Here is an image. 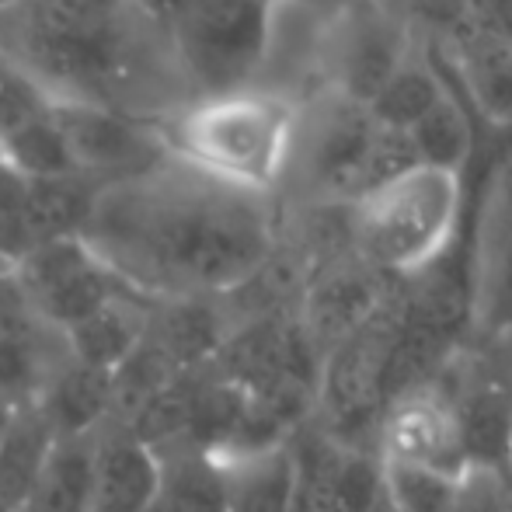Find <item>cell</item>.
Instances as JSON below:
<instances>
[{
  "mask_svg": "<svg viewBox=\"0 0 512 512\" xmlns=\"http://www.w3.org/2000/svg\"><path fill=\"white\" fill-rule=\"evenodd\" d=\"M506 481H509V512H512V478L506 474Z\"/></svg>",
  "mask_w": 512,
  "mask_h": 512,
  "instance_id": "30",
  "label": "cell"
},
{
  "mask_svg": "<svg viewBox=\"0 0 512 512\" xmlns=\"http://www.w3.org/2000/svg\"><path fill=\"white\" fill-rule=\"evenodd\" d=\"M405 136L422 168L453 171V175H460V164L467 161V150H471V129L450 95L439 98Z\"/></svg>",
  "mask_w": 512,
  "mask_h": 512,
  "instance_id": "21",
  "label": "cell"
},
{
  "mask_svg": "<svg viewBox=\"0 0 512 512\" xmlns=\"http://www.w3.org/2000/svg\"><path fill=\"white\" fill-rule=\"evenodd\" d=\"M168 32L192 102L237 95L272 53V0H178Z\"/></svg>",
  "mask_w": 512,
  "mask_h": 512,
  "instance_id": "5",
  "label": "cell"
},
{
  "mask_svg": "<svg viewBox=\"0 0 512 512\" xmlns=\"http://www.w3.org/2000/svg\"><path fill=\"white\" fill-rule=\"evenodd\" d=\"M150 307H154V300L140 297V293H119L112 304H105L88 321L63 331V349H67V356L74 363L112 373L140 345V338L147 335Z\"/></svg>",
  "mask_w": 512,
  "mask_h": 512,
  "instance_id": "15",
  "label": "cell"
},
{
  "mask_svg": "<svg viewBox=\"0 0 512 512\" xmlns=\"http://www.w3.org/2000/svg\"><path fill=\"white\" fill-rule=\"evenodd\" d=\"M377 457L460 481L471 467L457 415L436 387H418L384 408L377 425Z\"/></svg>",
  "mask_w": 512,
  "mask_h": 512,
  "instance_id": "9",
  "label": "cell"
},
{
  "mask_svg": "<svg viewBox=\"0 0 512 512\" xmlns=\"http://www.w3.org/2000/svg\"><path fill=\"white\" fill-rule=\"evenodd\" d=\"M49 108H53V102H46L18 70H11L0 60V143L46 119Z\"/></svg>",
  "mask_w": 512,
  "mask_h": 512,
  "instance_id": "24",
  "label": "cell"
},
{
  "mask_svg": "<svg viewBox=\"0 0 512 512\" xmlns=\"http://www.w3.org/2000/svg\"><path fill=\"white\" fill-rule=\"evenodd\" d=\"M35 408L56 439L98 436L112 418V373L74 363L63 349V359L53 366Z\"/></svg>",
  "mask_w": 512,
  "mask_h": 512,
  "instance_id": "12",
  "label": "cell"
},
{
  "mask_svg": "<svg viewBox=\"0 0 512 512\" xmlns=\"http://www.w3.org/2000/svg\"><path fill=\"white\" fill-rule=\"evenodd\" d=\"M446 512H509V481L502 471L467 467L464 478L453 485Z\"/></svg>",
  "mask_w": 512,
  "mask_h": 512,
  "instance_id": "25",
  "label": "cell"
},
{
  "mask_svg": "<svg viewBox=\"0 0 512 512\" xmlns=\"http://www.w3.org/2000/svg\"><path fill=\"white\" fill-rule=\"evenodd\" d=\"M467 293H471V335H467V345H478V349H509L512 345V161L502 164L492 189H488Z\"/></svg>",
  "mask_w": 512,
  "mask_h": 512,
  "instance_id": "8",
  "label": "cell"
},
{
  "mask_svg": "<svg viewBox=\"0 0 512 512\" xmlns=\"http://www.w3.org/2000/svg\"><path fill=\"white\" fill-rule=\"evenodd\" d=\"M18 4H28V0H0V11H7V7H18Z\"/></svg>",
  "mask_w": 512,
  "mask_h": 512,
  "instance_id": "29",
  "label": "cell"
},
{
  "mask_svg": "<svg viewBox=\"0 0 512 512\" xmlns=\"http://www.w3.org/2000/svg\"><path fill=\"white\" fill-rule=\"evenodd\" d=\"M95 485V436L56 439L25 512H88Z\"/></svg>",
  "mask_w": 512,
  "mask_h": 512,
  "instance_id": "19",
  "label": "cell"
},
{
  "mask_svg": "<svg viewBox=\"0 0 512 512\" xmlns=\"http://www.w3.org/2000/svg\"><path fill=\"white\" fill-rule=\"evenodd\" d=\"M384 492L391 499V506L398 512H446L453 499V485L457 481L439 478L429 471H415V467H398L384 464Z\"/></svg>",
  "mask_w": 512,
  "mask_h": 512,
  "instance_id": "23",
  "label": "cell"
},
{
  "mask_svg": "<svg viewBox=\"0 0 512 512\" xmlns=\"http://www.w3.org/2000/svg\"><path fill=\"white\" fill-rule=\"evenodd\" d=\"M56 436L35 405L14 408L0 429V512H25Z\"/></svg>",
  "mask_w": 512,
  "mask_h": 512,
  "instance_id": "18",
  "label": "cell"
},
{
  "mask_svg": "<svg viewBox=\"0 0 512 512\" xmlns=\"http://www.w3.org/2000/svg\"><path fill=\"white\" fill-rule=\"evenodd\" d=\"M147 4L154 7V11L161 14L164 21H168V18H171V11H175V7H178V0H147Z\"/></svg>",
  "mask_w": 512,
  "mask_h": 512,
  "instance_id": "27",
  "label": "cell"
},
{
  "mask_svg": "<svg viewBox=\"0 0 512 512\" xmlns=\"http://www.w3.org/2000/svg\"><path fill=\"white\" fill-rule=\"evenodd\" d=\"M220 464L227 485L223 512H297L300 471L290 443L251 457H227Z\"/></svg>",
  "mask_w": 512,
  "mask_h": 512,
  "instance_id": "16",
  "label": "cell"
},
{
  "mask_svg": "<svg viewBox=\"0 0 512 512\" xmlns=\"http://www.w3.org/2000/svg\"><path fill=\"white\" fill-rule=\"evenodd\" d=\"M405 279H391L366 265L356 255H342L335 262L321 265L314 276L307 279L304 293H300L297 317L304 324L307 338L317 345V352H328L342 342L345 335L366 324L380 307L391 300V293Z\"/></svg>",
  "mask_w": 512,
  "mask_h": 512,
  "instance_id": "10",
  "label": "cell"
},
{
  "mask_svg": "<svg viewBox=\"0 0 512 512\" xmlns=\"http://www.w3.org/2000/svg\"><path fill=\"white\" fill-rule=\"evenodd\" d=\"M81 237L147 300H223L279 248L269 196L209 178L175 154L98 185Z\"/></svg>",
  "mask_w": 512,
  "mask_h": 512,
  "instance_id": "1",
  "label": "cell"
},
{
  "mask_svg": "<svg viewBox=\"0 0 512 512\" xmlns=\"http://www.w3.org/2000/svg\"><path fill=\"white\" fill-rule=\"evenodd\" d=\"M509 349H512V345H509ZM502 352H506V349H502ZM509 359V366H512V356H506Z\"/></svg>",
  "mask_w": 512,
  "mask_h": 512,
  "instance_id": "31",
  "label": "cell"
},
{
  "mask_svg": "<svg viewBox=\"0 0 512 512\" xmlns=\"http://www.w3.org/2000/svg\"><path fill=\"white\" fill-rule=\"evenodd\" d=\"M223 464L196 446H168L157 453V492L147 512H223Z\"/></svg>",
  "mask_w": 512,
  "mask_h": 512,
  "instance_id": "17",
  "label": "cell"
},
{
  "mask_svg": "<svg viewBox=\"0 0 512 512\" xmlns=\"http://www.w3.org/2000/svg\"><path fill=\"white\" fill-rule=\"evenodd\" d=\"M11 272L32 300L35 314L56 331H70L112 304L129 286L84 244L81 234L28 244L11 258Z\"/></svg>",
  "mask_w": 512,
  "mask_h": 512,
  "instance_id": "7",
  "label": "cell"
},
{
  "mask_svg": "<svg viewBox=\"0 0 512 512\" xmlns=\"http://www.w3.org/2000/svg\"><path fill=\"white\" fill-rule=\"evenodd\" d=\"M0 60L46 102L150 122L182 115L192 91L168 21L147 0H28L0 11Z\"/></svg>",
  "mask_w": 512,
  "mask_h": 512,
  "instance_id": "2",
  "label": "cell"
},
{
  "mask_svg": "<svg viewBox=\"0 0 512 512\" xmlns=\"http://www.w3.org/2000/svg\"><path fill=\"white\" fill-rule=\"evenodd\" d=\"M460 70L481 112L512 122V42L492 32L478 35L464 46Z\"/></svg>",
  "mask_w": 512,
  "mask_h": 512,
  "instance_id": "20",
  "label": "cell"
},
{
  "mask_svg": "<svg viewBox=\"0 0 512 512\" xmlns=\"http://www.w3.org/2000/svg\"><path fill=\"white\" fill-rule=\"evenodd\" d=\"M297 150L304 154L300 164L307 185L321 203L356 206L370 192L418 168L408 136L380 126L363 105L349 98L324 108L307 136H293V154Z\"/></svg>",
  "mask_w": 512,
  "mask_h": 512,
  "instance_id": "6",
  "label": "cell"
},
{
  "mask_svg": "<svg viewBox=\"0 0 512 512\" xmlns=\"http://www.w3.org/2000/svg\"><path fill=\"white\" fill-rule=\"evenodd\" d=\"M457 220L460 175L418 164L352 206V255L391 279H415L443 258Z\"/></svg>",
  "mask_w": 512,
  "mask_h": 512,
  "instance_id": "4",
  "label": "cell"
},
{
  "mask_svg": "<svg viewBox=\"0 0 512 512\" xmlns=\"http://www.w3.org/2000/svg\"><path fill=\"white\" fill-rule=\"evenodd\" d=\"M363 512H398V509L391 506V499H387V492H384V488H380V495H377V499H373L370 506H366Z\"/></svg>",
  "mask_w": 512,
  "mask_h": 512,
  "instance_id": "26",
  "label": "cell"
},
{
  "mask_svg": "<svg viewBox=\"0 0 512 512\" xmlns=\"http://www.w3.org/2000/svg\"><path fill=\"white\" fill-rule=\"evenodd\" d=\"M157 492V453L105 425L95 436V485L88 512H147Z\"/></svg>",
  "mask_w": 512,
  "mask_h": 512,
  "instance_id": "14",
  "label": "cell"
},
{
  "mask_svg": "<svg viewBox=\"0 0 512 512\" xmlns=\"http://www.w3.org/2000/svg\"><path fill=\"white\" fill-rule=\"evenodd\" d=\"M7 272H11V255L0 248V276H7Z\"/></svg>",
  "mask_w": 512,
  "mask_h": 512,
  "instance_id": "28",
  "label": "cell"
},
{
  "mask_svg": "<svg viewBox=\"0 0 512 512\" xmlns=\"http://www.w3.org/2000/svg\"><path fill=\"white\" fill-rule=\"evenodd\" d=\"M230 321L223 300L216 297H175L154 300L147 321V338L175 363L178 373L209 370L227 342Z\"/></svg>",
  "mask_w": 512,
  "mask_h": 512,
  "instance_id": "11",
  "label": "cell"
},
{
  "mask_svg": "<svg viewBox=\"0 0 512 512\" xmlns=\"http://www.w3.org/2000/svg\"><path fill=\"white\" fill-rule=\"evenodd\" d=\"M297 136V112L262 88L199 98L168 126L171 154L209 178L269 196L286 175Z\"/></svg>",
  "mask_w": 512,
  "mask_h": 512,
  "instance_id": "3",
  "label": "cell"
},
{
  "mask_svg": "<svg viewBox=\"0 0 512 512\" xmlns=\"http://www.w3.org/2000/svg\"><path fill=\"white\" fill-rule=\"evenodd\" d=\"M443 98V88L439 81L429 74L425 67L405 60L391 77L384 81V88L370 98L363 108L387 129H398V133H408L432 105Z\"/></svg>",
  "mask_w": 512,
  "mask_h": 512,
  "instance_id": "22",
  "label": "cell"
},
{
  "mask_svg": "<svg viewBox=\"0 0 512 512\" xmlns=\"http://www.w3.org/2000/svg\"><path fill=\"white\" fill-rule=\"evenodd\" d=\"M401 35L384 14H352L335 42V81L342 98L366 105L405 63Z\"/></svg>",
  "mask_w": 512,
  "mask_h": 512,
  "instance_id": "13",
  "label": "cell"
},
{
  "mask_svg": "<svg viewBox=\"0 0 512 512\" xmlns=\"http://www.w3.org/2000/svg\"><path fill=\"white\" fill-rule=\"evenodd\" d=\"M506 474H509V478H512V464H509V471H506Z\"/></svg>",
  "mask_w": 512,
  "mask_h": 512,
  "instance_id": "32",
  "label": "cell"
}]
</instances>
